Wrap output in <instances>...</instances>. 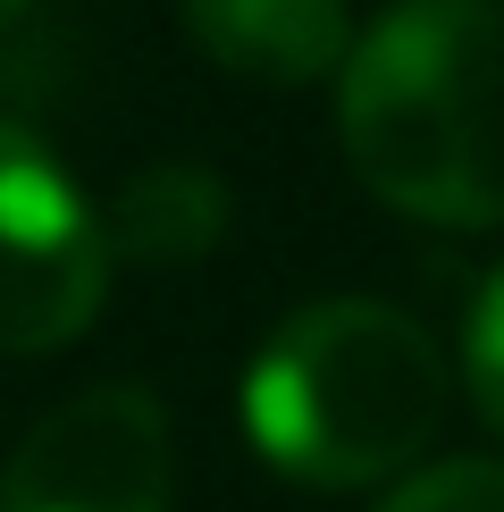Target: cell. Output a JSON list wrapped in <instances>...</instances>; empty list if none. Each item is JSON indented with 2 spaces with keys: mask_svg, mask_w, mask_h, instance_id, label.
I'll use <instances>...</instances> for the list:
<instances>
[{
  "mask_svg": "<svg viewBox=\"0 0 504 512\" xmlns=\"http://www.w3.org/2000/svg\"><path fill=\"white\" fill-rule=\"evenodd\" d=\"M219 227H227V185L194 160H168L118 194L101 236H110V261H194L219 244Z\"/></svg>",
  "mask_w": 504,
  "mask_h": 512,
  "instance_id": "obj_6",
  "label": "cell"
},
{
  "mask_svg": "<svg viewBox=\"0 0 504 512\" xmlns=\"http://www.w3.org/2000/svg\"><path fill=\"white\" fill-rule=\"evenodd\" d=\"M462 378H471V403L488 412V429L504 437V269L479 286L471 328H462Z\"/></svg>",
  "mask_w": 504,
  "mask_h": 512,
  "instance_id": "obj_8",
  "label": "cell"
},
{
  "mask_svg": "<svg viewBox=\"0 0 504 512\" xmlns=\"http://www.w3.org/2000/svg\"><path fill=\"white\" fill-rule=\"evenodd\" d=\"M110 294L101 210L26 126L0 118V353H59Z\"/></svg>",
  "mask_w": 504,
  "mask_h": 512,
  "instance_id": "obj_3",
  "label": "cell"
},
{
  "mask_svg": "<svg viewBox=\"0 0 504 512\" xmlns=\"http://www.w3.org/2000/svg\"><path fill=\"white\" fill-rule=\"evenodd\" d=\"M185 34L210 68L269 84V93H294V84H320L345 68L353 26L345 0H177Z\"/></svg>",
  "mask_w": 504,
  "mask_h": 512,
  "instance_id": "obj_5",
  "label": "cell"
},
{
  "mask_svg": "<svg viewBox=\"0 0 504 512\" xmlns=\"http://www.w3.org/2000/svg\"><path fill=\"white\" fill-rule=\"evenodd\" d=\"M353 177L429 227H504V0H395L336 68Z\"/></svg>",
  "mask_w": 504,
  "mask_h": 512,
  "instance_id": "obj_1",
  "label": "cell"
},
{
  "mask_svg": "<svg viewBox=\"0 0 504 512\" xmlns=\"http://www.w3.org/2000/svg\"><path fill=\"white\" fill-rule=\"evenodd\" d=\"M378 512H504V462H437V471H412Z\"/></svg>",
  "mask_w": 504,
  "mask_h": 512,
  "instance_id": "obj_7",
  "label": "cell"
},
{
  "mask_svg": "<svg viewBox=\"0 0 504 512\" xmlns=\"http://www.w3.org/2000/svg\"><path fill=\"white\" fill-rule=\"evenodd\" d=\"M446 420V353L412 311L370 294L303 303L244 378V429L303 487H378L412 471Z\"/></svg>",
  "mask_w": 504,
  "mask_h": 512,
  "instance_id": "obj_2",
  "label": "cell"
},
{
  "mask_svg": "<svg viewBox=\"0 0 504 512\" xmlns=\"http://www.w3.org/2000/svg\"><path fill=\"white\" fill-rule=\"evenodd\" d=\"M34 17V0H0V42H17V26Z\"/></svg>",
  "mask_w": 504,
  "mask_h": 512,
  "instance_id": "obj_9",
  "label": "cell"
},
{
  "mask_svg": "<svg viewBox=\"0 0 504 512\" xmlns=\"http://www.w3.org/2000/svg\"><path fill=\"white\" fill-rule=\"evenodd\" d=\"M177 496V437L160 395L84 387L42 412L0 471V512H168Z\"/></svg>",
  "mask_w": 504,
  "mask_h": 512,
  "instance_id": "obj_4",
  "label": "cell"
}]
</instances>
